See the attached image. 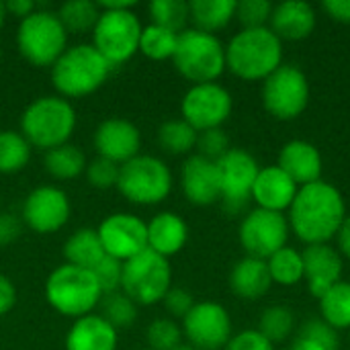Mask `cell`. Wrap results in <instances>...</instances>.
<instances>
[{"label": "cell", "mask_w": 350, "mask_h": 350, "mask_svg": "<svg viewBox=\"0 0 350 350\" xmlns=\"http://www.w3.org/2000/svg\"><path fill=\"white\" fill-rule=\"evenodd\" d=\"M347 215L342 193L326 180H316L299 187L289 207L287 221L289 230H293L306 246H312L330 244V240L338 236Z\"/></svg>", "instance_id": "1"}, {"label": "cell", "mask_w": 350, "mask_h": 350, "mask_svg": "<svg viewBox=\"0 0 350 350\" xmlns=\"http://www.w3.org/2000/svg\"><path fill=\"white\" fill-rule=\"evenodd\" d=\"M283 66V41L271 27H252L236 33L226 45V70L246 82H265Z\"/></svg>", "instance_id": "2"}, {"label": "cell", "mask_w": 350, "mask_h": 350, "mask_svg": "<svg viewBox=\"0 0 350 350\" xmlns=\"http://www.w3.org/2000/svg\"><path fill=\"white\" fill-rule=\"evenodd\" d=\"M98 21L92 29V47L115 68L139 53L144 25L131 10L135 2H96Z\"/></svg>", "instance_id": "3"}, {"label": "cell", "mask_w": 350, "mask_h": 350, "mask_svg": "<svg viewBox=\"0 0 350 350\" xmlns=\"http://www.w3.org/2000/svg\"><path fill=\"white\" fill-rule=\"evenodd\" d=\"M76 129V109L68 98L57 94H45L27 105L21 115V133L31 148L49 152L64 144Z\"/></svg>", "instance_id": "4"}, {"label": "cell", "mask_w": 350, "mask_h": 350, "mask_svg": "<svg viewBox=\"0 0 350 350\" xmlns=\"http://www.w3.org/2000/svg\"><path fill=\"white\" fill-rule=\"evenodd\" d=\"M113 66L92 47L78 43L68 47L51 66V82L62 98H84L96 92L111 76Z\"/></svg>", "instance_id": "5"}, {"label": "cell", "mask_w": 350, "mask_h": 350, "mask_svg": "<svg viewBox=\"0 0 350 350\" xmlns=\"http://www.w3.org/2000/svg\"><path fill=\"white\" fill-rule=\"evenodd\" d=\"M45 299L59 316L78 320L94 314L96 306H100L103 291L92 271L64 262L47 277Z\"/></svg>", "instance_id": "6"}, {"label": "cell", "mask_w": 350, "mask_h": 350, "mask_svg": "<svg viewBox=\"0 0 350 350\" xmlns=\"http://www.w3.org/2000/svg\"><path fill=\"white\" fill-rule=\"evenodd\" d=\"M172 64L193 84L215 82L226 72V45L217 35L187 27L178 33Z\"/></svg>", "instance_id": "7"}, {"label": "cell", "mask_w": 350, "mask_h": 350, "mask_svg": "<svg viewBox=\"0 0 350 350\" xmlns=\"http://www.w3.org/2000/svg\"><path fill=\"white\" fill-rule=\"evenodd\" d=\"M14 41L25 62L35 68H51L68 49V31L57 18V12L37 8L18 21Z\"/></svg>", "instance_id": "8"}, {"label": "cell", "mask_w": 350, "mask_h": 350, "mask_svg": "<svg viewBox=\"0 0 350 350\" xmlns=\"http://www.w3.org/2000/svg\"><path fill=\"white\" fill-rule=\"evenodd\" d=\"M172 172L158 156L139 154L119 166L117 191L133 205L150 207L166 201L172 193Z\"/></svg>", "instance_id": "9"}, {"label": "cell", "mask_w": 350, "mask_h": 350, "mask_svg": "<svg viewBox=\"0 0 350 350\" xmlns=\"http://www.w3.org/2000/svg\"><path fill=\"white\" fill-rule=\"evenodd\" d=\"M170 287L172 269L168 258L152 250H144L123 262L121 293H125L135 306L162 304Z\"/></svg>", "instance_id": "10"}, {"label": "cell", "mask_w": 350, "mask_h": 350, "mask_svg": "<svg viewBox=\"0 0 350 350\" xmlns=\"http://www.w3.org/2000/svg\"><path fill=\"white\" fill-rule=\"evenodd\" d=\"M262 107L279 121H293L310 105V80L293 64H283L262 82Z\"/></svg>", "instance_id": "11"}, {"label": "cell", "mask_w": 350, "mask_h": 350, "mask_svg": "<svg viewBox=\"0 0 350 350\" xmlns=\"http://www.w3.org/2000/svg\"><path fill=\"white\" fill-rule=\"evenodd\" d=\"M289 232L291 230L285 213L256 207L244 215L238 230V240L246 256L269 260L275 252L287 246Z\"/></svg>", "instance_id": "12"}, {"label": "cell", "mask_w": 350, "mask_h": 350, "mask_svg": "<svg viewBox=\"0 0 350 350\" xmlns=\"http://www.w3.org/2000/svg\"><path fill=\"white\" fill-rule=\"evenodd\" d=\"M234 109L230 90L217 82L193 84L180 100V119H185L195 131H207L221 127Z\"/></svg>", "instance_id": "13"}, {"label": "cell", "mask_w": 350, "mask_h": 350, "mask_svg": "<svg viewBox=\"0 0 350 350\" xmlns=\"http://www.w3.org/2000/svg\"><path fill=\"white\" fill-rule=\"evenodd\" d=\"M180 328L187 342L199 350H224L234 336L230 312L217 301L195 304Z\"/></svg>", "instance_id": "14"}, {"label": "cell", "mask_w": 350, "mask_h": 350, "mask_svg": "<svg viewBox=\"0 0 350 350\" xmlns=\"http://www.w3.org/2000/svg\"><path fill=\"white\" fill-rule=\"evenodd\" d=\"M215 166L219 174L221 201L230 213H238L240 209H244L252 195V187L260 172V166L256 158L242 148H232L215 162Z\"/></svg>", "instance_id": "15"}, {"label": "cell", "mask_w": 350, "mask_h": 350, "mask_svg": "<svg viewBox=\"0 0 350 350\" xmlns=\"http://www.w3.org/2000/svg\"><path fill=\"white\" fill-rule=\"evenodd\" d=\"M72 215V203L66 191L53 185H41L33 189L21 209L23 224L35 234H55L59 232Z\"/></svg>", "instance_id": "16"}, {"label": "cell", "mask_w": 350, "mask_h": 350, "mask_svg": "<svg viewBox=\"0 0 350 350\" xmlns=\"http://www.w3.org/2000/svg\"><path fill=\"white\" fill-rule=\"evenodd\" d=\"M107 256L121 262L148 250V224L133 213H111L96 228Z\"/></svg>", "instance_id": "17"}, {"label": "cell", "mask_w": 350, "mask_h": 350, "mask_svg": "<svg viewBox=\"0 0 350 350\" xmlns=\"http://www.w3.org/2000/svg\"><path fill=\"white\" fill-rule=\"evenodd\" d=\"M92 146L96 150V156L121 166L131 158L139 156L142 133L139 127L129 119L109 117L96 125L92 135Z\"/></svg>", "instance_id": "18"}, {"label": "cell", "mask_w": 350, "mask_h": 350, "mask_svg": "<svg viewBox=\"0 0 350 350\" xmlns=\"http://www.w3.org/2000/svg\"><path fill=\"white\" fill-rule=\"evenodd\" d=\"M180 189L185 199L197 207L217 203L221 199V189L215 162L199 154L189 156L180 168Z\"/></svg>", "instance_id": "19"}, {"label": "cell", "mask_w": 350, "mask_h": 350, "mask_svg": "<svg viewBox=\"0 0 350 350\" xmlns=\"http://www.w3.org/2000/svg\"><path fill=\"white\" fill-rule=\"evenodd\" d=\"M304 273L310 293L320 299L328 289L342 281L345 262L340 252L330 244H312L301 252Z\"/></svg>", "instance_id": "20"}, {"label": "cell", "mask_w": 350, "mask_h": 350, "mask_svg": "<svg viewBox=\"0 0 350 350\" xmlns=\"http://www.w3.org/2000/svg\"><path fill=\"white\" fill-rule=\"evenodd\" d=\"M297 191H299L297 183L277 164H271V166L260 168L254 180L250 199H254V203L260 209L285 213L289 211Z\"/></svg>", "instance_id": "21"}, {"label": "cell", "mask_w": 350, "mask_h": 350, "mask_svg": "<svg viewBox=\"0 0 350 350\" xmlns=\"http://www.w3.org/2000/svg\"><path fill=\"white\" fill-rule=\"evenodd\" d=\"M271 31L281 41H301L308 39L318 23V14L310 2L304 0H285L273 6L271 12Z\"/></svg>", "instance_id": "22"}, {"label": "cell", "mask_w": 350, "mask_h": 350, "mask_svg": "<svg viewBox=\"0 0 350 350\" xmlns=\"http://www.w3.org/2000/svg\"><path fill=\"white\" fill-rule=\"evenodd\" d=\"M277 166L285 170L297 183V187H306L316 180H322V170H324L322 154L312 142L306 139L287 142L279 152Z\"/></svg>", "instance_id": "23"}, {"label": "cell", "mask_w": 350, "mask_h": 350, "mask_svg": "<svg viewBox=\"0 0 350 350\" xmlns=\"http://www.w3.org/2000/svg\"><path fill=\"white\" fill-rule=\"evenodd\" d=\"M189 242V226L174 211H160L148 221V250L170 258Z\"/></svg>", "instance_id": "24"}, {"label": "cell", "mask_w": 350, "mask_h": 350, "mask_svg": "<svg viewBox=\"0 0 350 350\" xmlns=\"http://www.w3.org/2000/svg\"><path fill=\"white\" fill-rule=\"evenodd\" d=\"M117 342L119 332L100 314L74 320L66 334V350H117Z\"/></svg>", "instance_id": "25"}, {"label": "cell", "mask_w": 350, "mask_h": 350, "mask_svg": "<svg viewBox=\"0 0 350 350\" xmlns=\"http://www.w3.org/2000/svg\"><path fill=\"white\" fill-rule=\"evenodd\" d=\"M271 273L267 267V260L244 256L238 260L230 273V289L236 297L246 301L262 299L271 289Z\"/></svg>", "instance_id": "26"}, {"label": "cell", "mask_w": 350, "mask_h": 350, "mask_svg": "<svg viewBox=\"0 0 350 350\" xmlns=\"http://www.w3.org/2000/svg\"><path fill=\"white\" fill-rule=\"evenodd\" d=\"M236 0H191L189 23L193 29L215 35L236 18Z\"/></svg>", "instance_id": "27"}, {"label": "cell", "mask_w": 350, "mask_h": 350, "mask_svg": "<svg viewBox=\"0 0 350 350\" xmlns=\"http://www.w3.org/2000/svg\"><path fill=\"white\" fill-rule=\"evenodd\" d=\"M62 254L66 258V265L86 269V271H92L105 258V250H103V244H100L98 234H96L94 228L76 230L64 242Z\"/></svg>", "instance_id": "28"}, {"label": "cell", "mask_w": 350, "mask_h": 350, "mask_svg": "<svg viewBox=\"0 0 350 350\" xmlns=\"http://www.w3.org/2000/svg\"><path fill=\"white\" fill-rule=\"evenodd\" d=\"M86 164L88 162L84 152L74 144H64L59 148L45 152L43 156L45 172L57 180H76L86 172Z\"/></svg>", "instance_id": "29"}, {"label": "cell", "mask_w": 350, "mask_h": 350, "mask_svg": "<svg viewBox=\"0 0 350 350\" xmlns=\"http://www.w3.org/2000/svg\"><path fill=\"white\" fill-rule=\"evenodd\" d=\"M322 320L338 330H350V283L340 281L332 289H328L320 299Z\"/></svg>", "instance_id": "30"}, {"label": "cell", "mask_w": 350, "mask_h": 350, "mask_svg": "<svg viewBox=\"0 0 350 350\" xmlns=\"http://www.w3.org/2000/svg\"><path fill=\"white\" fill-rule=\"evenodd\" d=\"M197 135L185 119H168L158 127V146L170 156H185L197 148Z\"/></svg>", "instance_id": "31"}, {"label": "cell", "mask_w": 350, "mask_h": 350, "mask_svg": "<svg viewBox=\"0 0 350 350\" xmlns=\"http://www.w3.org/2000/svg\"><path fill=\"white\" fill-rule=\"evenodd\" d=\"M271 281L283 287H295L306 279L304 273V256L297 248L285 246L279 252H275L267 260Z\"/></svg>", "instance_id": "32"}, {"label": "cell", "mask_w": 350, "mask_h": 350, "mask_svg": "<svg viewBox=\"0 0 350 350\" xmlns=\"http://www.w3.org/2000/svg\"><path fill=\"white\" fill-rule=\"evenodd\" d=\"M31 144L21 131L2 129L0 131V174H16L27 168L31 160Z\"/></svg>", "instance_id": "33"}, {"label": "cell", "mask_w": 350, "mask_h": 350, "mask_svg": "<svg viewBox=\"0 0 350 350\" xmlns=\"http://www.w3.org/2000/svg\"><path fill=\"white\" fill-rule=\"evenodd\" d=\"M176 43H178V33L150 23L142 29L139 53L154 62L172 59V55L176 51Z\"/></svg>", "instance_id": "34"}, {"label": "cell", "mask_w": 350, "mask_h": 350, "mask_svg": "<svg viewBox=\"0 0 350 350\" xmlns=\"http://www.w3.org/2000/svg\"><path fill=\"white\" fill-rule=\"evenodd\" d=\"M98 14V4L92 0H68L57 8V18L68 33H92Z\"/></svg>", "instance_id": "35"}, {"label": "cell", "mask_w": 350, "mask_h": 350, "mask_svg": "<svg viewBox=\"0 0 350 350\" xmlns=\"http://www.w3.org/2000/svg\"><path fill=\"white\" fill-rule=\"evenodd\" d=\"M295 330V316L287 306H271L258 320V332L273 345L283 342Z\"/></svg>", "instance_id": "36"}, {"label": "cell", "mask_w": 350, "mask_h": 350, "mask_svg": "<svg viewBox=\"0 0 350 350\" xmlns=\"http://www.w3.org/2000/svg\"><path fill=\"white\" fill-rule=\"evenodd\" d=\"M154 25L183 33L189 25V2L185 0H154L148 6Z\"/></svg>", "instance_id": "37"}, {"label": "cell", "mask_w": 350, "mask_h": 350, "mask_svg": "<svg viewBox=\"0 0 350 350\" xmlns=\"http://www.w3.org/2000/svg\"><path fill=\"white\" fill-rule=\"evenodd\" d=\"M100 316L119 332L135 324L137 320V306L121 291L107 293L100 299Z\"/></svg>", "instance_id": "38"}, {"label": "cell", "mask_w": 350, "mask_h": 350, "mask_svg": "<svg viewBox=\"0 0 350 350\" xmlns=\"http://www.w3.org/2000/svg\"><path fill=\"white\" fill-rule=\"evenodd\" d=\"M183 328L172 318H156L146 330V342L150 350H174L183 345Z\"/></svg>", "instance_id": "39"}, {"label": "cell", "mask_w": 350, "mask_h": 350, "mask_svg": "<svg viewBox=\"0 0 350 350\" xmlns=\"http://www.w3.org/2000/svg\"><path fill=\"white\" fill-rule=\"evenodd\" d=\"M273 2L269 0H240L236 6V18L242 23V29L267 27L273 12Z\"/></svg>", "instance_id": "40"}, {"label": "cell", "mask_w": 350, "mask_h": 350, "mask_svg": "<svg viewBox=\"0 0 350 350\" xmlns=\"http://www.w3.org/2000/svg\"><path fill=\"white\" fill-rule=\"evenodd\" d=\"M84 174H86V180H88L90 187H94L98 191H107V189L117 187V180H119V164L96 156L94 160H90L86 164V172Z\"/></svg>", "instance_id": "41"}, {"label": "cell", "mask_w": 350, "mask_h": 350, "mask_svg": "<svg viewBox=\"0 0 350 350\" xmlns=\"http://www.w3.org/2000/svg\"><path fill=\"white\" fill-rule=\"evenodd\" d=\"M197 154L211 160V162H217L221 156H226L232 146H230V137L228 133L217 127V129H207V131H201L197 135Z\"/></svg>", "instance_id": "42"}, {"label": "cell", "mask_w": 350, "mask_h": 350, "mask_svg": "<svg viewBox=\"0 0 350 350\" xmlns=\"http://www.w3.org/2000/svg\"><path fill=\"white\" fill-rule=\"evenodd\" d=\"M92 275L103 291V295L107 293H115L121 291V279H123V262L117 258H111L105 254V258L92 269Z\"/></svg>", "instance_id": "43"}, {"label": "cell", "mask_w": 350, "mask_h": 350, "mask_svg": "<svg viewBox=\"0 0 350 350\" xmlns=\"http://www.w3.org/2000/svg\"><path fill=\"white\" fill-rule=\"evenodd\" d=\"M162 306L164 310L168 312V316L172 320H183L195 306V299H193V293L185 287H170L168 293L164 295L162 299Z\"/></svg>", "instance_id": "44"}, {"label": "cell", "mask_w": 350, "mask_h": 350, "mask_svg": "<svg viewBox=\"0 0 350 350\" xmlns=\"http://www.w3.org/2000/svg\"><path fill=\"white\" fill-rule=\"evenodd\" d=\"M299 338H308L314 340L318 345H322L328 350H338V334L334 328H330L324 320H310L308 324H304Z\"/></svg>", "instance_id": "45"}, {"label": "cell", "mask_w": 350, "mask_h": 350, "mask_svg": "<svg viewBox=\"0 0 350 350\" xmlns=\"http://www.w3.org/2000/svg\"><path fill=\"white\" fill-rule=\"evenodd\" d=\"M224 350H275V345L267 340L258 330H242L230 338Z\"/></svg>", "instance_id": "46"}, {"label": "cell", "mask_w": 350, "mask_h": 350, "mask_svg": "<svg viewBox=\"0 0 350 350\" xmlns=\"http://www.w3.org/2000/svg\"><path fill=\"white\" fill-rule=\"evenodd\" d=\"M23 228H25V224L21 217L6 213V211H0V248L14 244L21 238Z\"/></svg>", "instance_id": "47"}, {"label": "cell", "mask_w": 350, "mask_h": 350, "mask_svg": "<svg viewBox=\"0 0 350 350\" xmlns=\"http://www.w3.org/2000/svg\"><path fill=\"white\" fill-rule=\"evenodd\" d=\"M16 306V287L14 283L0 273V318L6 316Z\"/></svg>", "instance_id": "48"}, {"label": "cell", "mask_w": 350, "mask_h": 350, "mask_svg": "<svg viewBox=\"0 0 350 350\" xmlns=\"http://www.w3.org/2000/svg\"><path fill=\"white\" fill-rule=\"evenodd\" d=\"M322 8L338 23H350V0H324Z\"/></svg>", "instance_id": "49"}, {"label": "cell", "mask_w": 350, "mask_h": 350, "mask_svg": "<svg viewBox=\"0 0 350 350\" xmlns=\"http://www.w3.org/2000/svg\"><path fill=\"white\" fill-rule=\"evenodd\" d=\"M4 6H6V14L18 16V18H25L33 10H37L35 2H31V0H8V2H4Z\"/></svg>", "instance_id": "50"}, {"label": "cell", "mask_w": 350, "mask_h": 350, "mask_svg": "<svg viewBox=\"0 0 350 350\" xmlns=\"http://www.w3.org/2000/svg\"><path fill=\"white\" fill-rule=\"evenodd\" d=\"M336 240H338V252L350 260V215H347V219L342 221Z\"/></svg>", "instance_id": "51"}, {"label": "cell", "mask_w": 350, "mask_h": 350, "mask_svg": "<svg viewBox=\"0 0 350 350\" xmlns=\"http://www.w3.org/2000/svg\"><path fill=\"white\" fill-rule=\"evenodd\" d=\"M291 350H328V349H324L322 345H318V342H314V340H308V338H297V340L293 342Z\"/></svg>", "instance_id": "52"}, {"label": "cell", "mask_w": 350, "mask_h": 350, "mask_svg": "<svg viewBox=\"0 0 350 350\" xmlns=\"http://www.w3.org/2000/svg\"><path fill=\"white\" fill-rule=\"evenodd\" d=\"M4 18H6V6L4 2H0V27L4 25Z\"/></svg>", "instance_id": "53"}, {"label": "cell", "mask_w": 350, "mask_h": 350, "mask_svg": "<svg viewBox=\"0 0 350 350\" xmlns=\"http://www.w3.org/2000/svg\"><path fill=\"white\" fill-rule=\"evenodd\" d=\"M174 350H199V349H195V347H191V345H180L178 349H174Z\"/></svg>", "instance_id": "54"}, {"label": "cell", "mask_w": 350, "mask_h": 350, "mask_svg": "<svg viewBox=\"0 0 350 350\" xmlns=\"http://www.w3.org/2000/svg\"><path fill=\"white\" fill-rule=\"evenodd\" d=\"M139 350H150V349H139Z\"/></svg>", "instance_id": "55"}]
</instances>
